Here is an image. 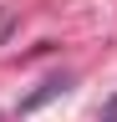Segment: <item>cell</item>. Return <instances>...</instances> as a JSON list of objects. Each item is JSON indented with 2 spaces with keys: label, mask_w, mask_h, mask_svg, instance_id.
<instances>
[{
  "label": "cell",
  "mask_w": 117,
  "mask_h": 122,
  "mask_svg": "<svg viewBox=\"0 0 117 122\" xmlns=\"http://www.w3.org/2000/svg\"><path fill=\"white\" fill-rule=\"evenodd\" d=\"M71 92V76H51V81H41V92H31V97H20V117H31V112H41L46 102H56V97H66Z\"/></svg>",
  "instance_id": "1"
},
{
  "label": "cell",
  "mask_w": 117,
  "mask_h": 122,
  "mask_svg": "<svg viewBox=\"0 0 117 122\" xmlns=\"http://www.w3.org/2000/svg\"><path fill=\"white\" fill-rule=\"evenodd\" d=\"M97 122H117V92H112L107 102H102V112H97Z\"/></svg>",
  "instance_id": "2"
}]
</instances>
